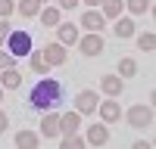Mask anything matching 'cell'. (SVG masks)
<instances>
[{"label":"cell","instance_id":"2","mask_svg":"<svg viewBox=\"0 0 156 149\" xmlns=\"http://www.w3.org/2000/svg\"><path fill=\"white\" fill-rule=\"evenodd\" d=\"M31 50H34V47H31V34H28V31L19 28V31H9V34H6V53H9L12 59L28 56Z\"/></svg>","mask_w":156,"mask_h":149},{"label":"cell","instance_id":"7","mask_svg":"<svg viewBox=\"0 0 156 149\" xmlns=\"http://www.w3.org/2000/svg\"><path fill=\"white\" fill-rule=\"evenodd\" d=\"M41 53H44V59L50 62V68H53V65H66V59H69L66 47H62L59 41H56V44H47V47L41 50Z\"/></svg>","mask_w":156,"mask_h":149},{"label":"cell","instance_id":"12","mask_svg":"<svg viewBox=\"0 0 156 149\" xmlns=\"http://www.w3.org/2000/svg\"><path fill=\"white\" fill-rule=\"evenodd\" d=\"M103 25H106V19H103V12L94 9V6H90L84 16H81V28H87V31H100Z\"/></svg>","mask_w":156,"mask_h":149},{"label":"cell","instance_id":"19","mask_svg":"<svg viewBox=\"0 0 156 149\" xmlns=\"http://www.w3.org/2000/svg\"><path fill=\"white\" fill-rule=\"evenodd\" d=\"M37 16H41V22L47 25V28H56L59 25V6H44Z\"/></svg>","mask_w":156,"mask_h":149},{"label":"cell","instance_id":"13","mask_svg":"<svg viewBox=\"0 0 156 149\" xmlns=\"http://www.w3.org/2000/svg\"><path fill=\"white\" fill-rule=\"evenodd\" d=\"M78 127H81V115L78 112H66V115H59V134H75Z\"/></svg>","mask_w":156,"mask_h":149},{"label":"cell","instance_id":"14","mask_svg":"<svg viewBox=\"0 0 156 149\" xmlns=\"http://www.w3.org/2000/svg\"><path fill=\"white\" fill-rule=\"evenodd\" d=\"M16 146L19 149H37L41 146V134L37 131H19L16 134Z\"/></svg>","mask_w":156,"mask_h":149},{"label":"cell","instance_id":"16","mask_svg":"<svg viewBox=\"0 0 156 149\" xmlns=\"http://www.w3.org/2000/svg\"><path fill=\"white\" fill-rule=\"evenodd\" d=\"M28 62H31V71H34V74H47V71H50V62L44 59L41 50H31V53H28Z\"/></svg>","mask_w":156,"mask_h":149},{"label":"cell","instance_id":"17","mask_svg":"<svg viewBox=\"0 0 156 149\" xmlns=\"http://www.w3.org/2000/svg\"><path fill=\"white\" fill-rule=\"evenodd\" d=\"M41 134H44V137H56V134H59V115L47 112L44 121H41Z\"/></svg>","mask_w":156,"mask_h":149},{"label":"cell","instance_id":"29","mask_svg":"<svg viewBox=\"0 0 156 149\" xmlns=\"http://www.w3.org/2000/svg\"><path fill=\"white\" fill-rule=\"evenodd\" d=\"M84 3H90V6H100V0H84Z\"/></svg>","mask_w":156,"mask_h":149},{"label":"cell","instance_id":"31","mask_svg":"<svg viewBox=\"0 0 156 149\" xmlns=\"http://www.w3.org/2000/svg\"><path fill=\"white\" fill-rule=\"evenodd\" d=\"M37 3H50V0H37Z\"/></svg>","mask_w":156,"mask_h":149},{"label":"cell","instance_id":"1","mask_svg":"<svg viewBox=\"0 0 156 149\" xmlns=\"http://www.w3.org/2000/svg\"><path fill=\"white\" fill-rule=\"evenodd\" d=\"M62 93H66V90H62V84H59L56 78H47V74H44V78L31 87L28 103H31L37 112H50V109H56V106L62 103Z\"/></svg>","mask_w":156,"mask_h":149},{"label":"cell","instance_id":"20","mask_svg":"<svg viewBox=\"0 0 156 149\" xmlns=\"http://www.w3.org/2000/svg\"><path fill=\"white\" fill-rule=\"evenodd\" d=\"M115 34L122 37V41H128V37H134V22L131 19H115V28H112Z\"/></svg>","mask_w":156,"mask_h":149},{"label":"cell","instance_id":"22","mask_svg":"<svg viewBox=\"0 0 156 149\" xmlns=\"http://www.w3.org/2000/svg\"><path fill=\"white\" fill-rule=\"evenodd\" d=\"M137 74V62L131 59V56H125L122 62H119V78H134Z\"/></svg>","mask_w":156,"mask_h":149},{"label":"cell","instance_id":"18","mask_svg":"<svg viewBox=\"0 0 156 149\" xmlns=\"http://www.w3.org/2000/svg\"><path fill=\"white\" fill-rule=\"evenodd\" d=\"M16 9H19V16H22V19H34L37 12H41V3H37V0H19Z\"/></svg>","mask_w":156,"mask_h":149},{"label":"cell","instance_id":"9","mask_svg":"<svg viewBox=\"0 0 156 149\" xmlns=\"http://www.w3.org/2000/svg\"><path fill=\"white\" fill-rule=\"evenodd\" d=\"M84 140H87V146H106V143H109V127H106L103 121H100V124H90Z\"/></svg>","mask_w":156,"mask_h":149},{"label":"cell","instance_id":"27","mask_svg":"<svg viewBox=\"0 0 156 149\" xmlns=\"http://www.w3.org/2000/svg\"><path fill=\"white\" fill-rule=\"evenodd\" d=\"M56 6H59V9H75L78 0H56Z\"/></svg>","mask_w":156,"mask_h":149},{"label":"cell","instance_id":"5","mask_svg":"<svg viewBox=\"0 0 156 149\" xmlns=\"http://www.w3.org/2000/svg\"><path fill=\"white\" fill-rule=\"evenodd\" d=\"M103 37H100V31H90V34H84V37H78V50H81L84 56H100L103 53Z\"/></svg>","mask_w":156,"mask_h":149},{"label":"cell","instance_id":"4","mask_svg":"<svg viewBox=\"0 0 156 149\" xmlns=\"http://www.w3.org/2000/svg\"><path fill=\"white\" fill-rule=\"evenodd\" d=\"M97 112H100V121H103V124H115V121L122 118V106L115 103V96L100 99V103H97Z\"/></svg>","mask_w":156,"mask_h":149},{"label":"cell","instance_id":"21","mask_svg":"<svg viewBox=\"0 0 156 149\" xmlns=\"http://www.w3.org/2000/svg\"><path fill=\"white\" fill-rule=\"evenodd\" d=\"M59 146H62V149H84L87 140H84V137H78V131H75V134H66V137H62Z\"/></svg>","mask_w":156,"mask_h":149},{"label":"cell","instance_id":"10","mask_svg":"<svg viewBox=\"0 0 156 149\" xmlns=\"http://www.w3.org/2000/svg\"><path fill=\"white\" fill-rule=\"evenodd\" d=\"M100 90L106 93V96H115V99H119L122 90H125V84H122L119 74H103V78H100Z\"/></svg>","mask_w":156,"mask_h":149},{"label":"cell","instance_id":"25","mask_svg":"<svg viewBox=\"0 0 156 149\" xmlns=\"http://www.w3.org/2000/svg\"><path fill=\"white\" fill-rule=\"evenodd\" d=\"M12 12H16V3L12 0H0V19H9Z\"/></svg>","mask_w":156,"mask_h":149},{"label":"cell","instance_id":"30","mask_svg":"<svg viewBox=\"0 0 156 149\" xmlns=\"http://www.w3.org/2000/svg\"><path fill=\"white\" fill-rule=\"evenodd\" d=\"M0 103H3V87H0Z\"/></svg>","mask_w":156,"mask_h":149},{"label":"cell","instance_id":"11","mask_svg":"<svg viewBox=\"0 0 156 149\" xmlns=\"http://www.w3.org/2000/svg\"><path fill=\"white\" fill-rule=\"evenodd\" d=\"M56 37H59L62 47H72V44H78V37H81V34H78V28H75L72 22H59V25H56Z\"/></svg>","mask_w":156,"mask_h":149},{"label":"cell","instance_id":"23","mask_svg":"<svg viewBox=\"0 0 156 149\" xmlns=\"http://www.w3.org/2000/svg\"><path fill=\"white\" fill-rule=\"evenodd\" d=\"M137 47L144 50V53H153V50H156V34L153 31H144V34L137 37Z\"/></svg>","mask_w":156,"mask_h":149},{"label":"cell","instance_id":"6","mask_svg":"<svg viewBox=\"0 0 156 149\" xmlns=\"http://www.w3.org/2000/svg\"><path fill=\"white\" fill-rule=\"evenodd\" d=\"M97 103H100V96H97L94 90H78V96H75V112H78V115H90V112L97 109Z\"/></svg>","mask_w":156,"mask_h":149},{"label":"cell","instance_id":"28","mask_svg":"<svg viewBox=\"0 0 156 149\" xmlns=\"http://www.w3.org/2000/svg\"><path fill=\"white\" fill-rule=\"evenodd\" d=\"M6 127H9V118H6V112H3V109H0V134H3Z\"/></svg>","mask_w":156,"mask_h":149},{"label":"cell","instance_id":"3","mask_svg":"<svg viewBox=\"0 0 156 149\" xmlns=\"http://www.w3.org/2000/svg\"><path fill=\"white\" fill-rule=\"evenodd\" d=\"M125 118H128V124H131V127H140V131H144V127H150V124H153V109L144 106V103H137V106L128 109Z\"/></svg>","mask_w":156,"mask_h":149},{"label":"cell","instance_id":"8","mask_svg":"<svg viewBox=\"0 0 156 149\" xmlns=\"http://www.w3.org/2000/svg\"><path fill=\"white\" fill-rule=\"evenodd\" d=\"M0 87H3V90H19V87H22V71L16 65L0 68Z\"/></svg>","mask_w":156,"mask_h":149},{"label":"cell","instance_id":"24","mask_svg":"<svg viewBox=\"0 0 156 149\" xmlns=\"http://www.w3.org/2000/svg\"><path fill=\"white\" fill-rule=\"evenodd\" d=\"M125 9H131L134 16H144L150 12V0H125Z\"/></svg>","mask_w":156,"mask_h":149},{"label":"cell","instance_id":"15","mask_svg":"<svg viewBox=\"0 0 156 149\" xmlns=\"http://www.w3.org/2000/svg\"><path fill=\"white\" fill-rule=\"evenodd\" d=\"M125 9V0H100V12L103 19H119Z\"/></svg>","mask_w":156,"mask_h":149},{"label":"cell","instance_id":"26","mask_svg":"<svg viewBox=\"0 0 156 149\" xmlns=\"http://www.w3.org/2000/svg\"><path fill=\"white\" fill-rule=\"evenodd\" d=\"M6 65H16V59H12L6 50H0V68H6Z\"/></svg>","mask_w":156,"mask_h":149}]
</instances>
